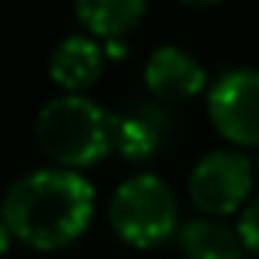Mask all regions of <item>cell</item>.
<instances>
[{"instance_id": "obj_3", "label": "cell", "mask_w": 259, "mask_h": 259, "mask_svg": "<svg viewBox=\"0 0 259 259\" xmlns=\"http://www.w3.org/2000/svg\"><path fill=\"white\" fill-rule=\"evenodd\" d=\"M107 220L128 247L156 250L177 238L180 201L165 177L153 171H138L116 186L107 204Z\"/></svg>"}, {"instance_id": "obj_11", "label": "cell", "mask_w": 259, "mask_h": 259, "mask_svg": "<svg viewBox=\"0 0 259 259\" xmlns=\"http://www.w3.org/2000/svg\"><path fill=\"white\" fill-rule=\"evenodd\" d=\"M235 232H238L244 250L253 253V256H259V195H253V198L238 210Z\"/></svg>"}, {"instance_id": "obj_12", "label": "cell", "mask_w": 259, "mask_h": 259, "mask_svg": "<svg viewBox=\"0 0 259 259\" xmlns=\"http://www.w3.org/2000/svg\"><path fill=\"white\" fill-rule=\"evenodd\" d=\"M101 49H104V58L113 64H122L128 58V40H104Z\"/></svg>"}, {"instance_id": "obj_6", "label": "cell", "mask_w": 259, "mask_h": 259, "mask_svg": "<svg viewBox=\"0 0 259 259\" xmlns=\"http://www.w3.org/2000/svg\"><path fill=\"white\" fill-rule=\"evenodd\" d=\"M174 132L171 107L156 98H141L122 113H113V153L128 165H147L171 144Z\"/></svg>"}, {"instance_id": "obj_13", "label": "cell", "mask_w": 259, "mask_h": 259, "mask_svg": "<svg viewBox=\"0 0 259 259\" xmlns=\"http://www.w3.org/2000/svg\"><path fill=\"white\" fill-rule=\"evenodd\" d=\"M10 244H13V232L7 229V223H4V220H0V256L10 250Z\"/></svg>"}, {"instance_id": "obj_14", "label": "cell", "mask_w": 259, "mask_h": 259, "mask_svg": "<svg viewBox=\"0 0 259 259\" xmlns=\"http://www.w3.org/2000/svg\"><path fill=\"white\" fill-rule=\"evenodd\" d=\"M180 4H186V7H213L220 0H180Z\"/></svg>"}, {"instance_id": "obj_2", "label": "cell", "mask_w": 259, "mask_h": 259, "mask_svg": "<svg viewBox=\"0 0 259 259\" xmlns=\"http://www.w3.org/2000/svg\"><path fill=\"white\" fill-rule=\"evenodd\" d=\"M34 135L52 165L85 171L113 150V113L89 95H58L40 107Z\"/></svg>"}, {"instance_id": "obj_15", "label": "cell", "mask_w": 259, "mask_h": 259, "mask_svg": "<svg viewBox=\"0 0 259 259\" xmlns=\"http://www.w3.org/2000/svg\"><path fill=\"white\" fill-rule=\"evenodd\" d=\"M253 171H256V180H259V156L253 159Z\"/></svg>"}, {"instance_id": "obj_1", "label": "cell", "mask_w": 259, "mask_h": 259, "mask_svg": "<svg viewBox=\"0 0 259 259\" xmlns=\"http://www.w3.org/2000/svg\"><path fill=\"white\" fill-rule=\"evenodd\" d=\"M95 186L82 171L52 165L19 177L7 189L0 201V220L16 241L43 253H55L89 232L95 220Z\"/></svg>"}, {"instance_id": "obj_5", "label": "cell", "mask_w": 259, "mask_h": 259, "mask_svg": "<svg viewBox=\"0 0 259 259\" xmlns=\"http://www.w3.org/2000/svg\"><path fill=\"white\" fill-rule=\"evenodd\" d=\"M207 119L232 147L259 150V70L235 67L207 85Z\"/></svg>"}, {"instance_id": "obj_7", "label": "cell", "mask_w": 259, "mask_h": 259, "mask_svg": "<svg viewBox=\"0 0 259 259\" xmlns=\"http://www.w3.org/2000/svg\"><path fill=\"white\" fill-rule=\"evenodd\" d=\"M144 82L150 98L171 107L207 92V70L192 52L180 46H159L144 64Z\"/></svg>"}, {"instance_id": "obj_9", "label": "cell", "mask_w": 259, "mask_h": 259, "mask_svg": "<svg viewBox=\"0 0 259 259\" xmlns=\"http://www.w3.org/2000/svg\"><path fill=\"white\" fill-rule=\"evenodd\" d=\"M73 13L89 37L125 40L147 13V0H73Z\"/></svg>"}, {"instance_id": "obj_8", "label": "cell", "mask_w": 259, "mask_h": 259, "mask_svg": "<svg viewBox=\"0 0 259 259\" xmlns=\"http://www.w3.org/2000/svg\"><path fill=\"white\" fill-rule=\"evenodd\" d=\"M107 67L101 40L89 34L64 37L49 55V76L61 89V95H85L92 85L101 82Z\"/></svg>"}, {"instance_id": "obj_10", "label": "cell", "mask_w": 259, "mask_h": 259, "mask_svg": "<svg viewBox=\"0 0 259 259\" xmlns=\"http://www.w3.org/2000/svg\"><path fill=\"white\" fill-rule=\"evenodd\" d=\"M177 247L183 259H244V244L232 226L210 217H195L180 223Z\"/></svg>"}, {"instance_id": "obj_4", "label": "cell", "mask_w": 259, "mask_h": 259, "mask_svg": "<svg viewBox=\"0 0 259 259\" xmlns=\"http://www.w3.org/2000/svg\"><path fill=\"white\" fill-rule=\"evenodd\" d=\"M253 159L244 150H210L189 171V201L201 217L226 220L235 217L253 198Z\"/></svg>"}]
</instances>
